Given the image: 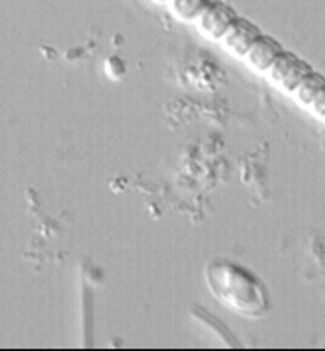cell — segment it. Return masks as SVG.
I'll return each mask as SVG.
<instances>
[{
    "mask_svg": "<svg viewBox=\"0 0 325 351\" xmlns=\"http://www.w3.org/2000/svg\"><path fill=\"white\" fill-rule=\"evenodd\" d=\"M324 86H325L324 75H320V73L311 71V73H308V75L304 77V81L298 84L296 90H294V95H296V99L300 104L310 106L311 100L317 97V93H320Z\"/></svg>",
    "mask_w": 325,
    "mask_h": 351,
    "instance_id": "cell-6",
    "label": "cell"
},
{
    "mask_svg": "<svg viewBox=\"0 0 325 351\" xmlns=\"http://www.w3.org/2000/svg\"><path fill=\"white\" fill-rule=\"evenodd\" d=\"M324 120H325V116H324Z\"/></svg>",
    "mask_w": 325,
    "mask_h": 351,
    "instance_id": "cell-11",
    "label": "cell"
},
{
    "mask_svg": "<svg viewBox=\"0 0 325 351\" xmlns=\"http://www.w3.org/2000/svg\"><path fill=\"white\" fill-rule=\"evenodd\" d=\"M310 110L315 116H320V118H324L325 116V86L317 93V97L310 102Z\"/></svg>",
    "mask_w": 325,
    "mask_h": 351,
    "instance_id": "cell-9",
    "label": "cell"
},
{
    "mask_svg": "<svg viewBox=\"0 0 325 351\" xmlns=\"http://www.w3.org/2000/svg\"><path fill=\"white\" fill-rule=\"evenodd\" d=\"M298 61V57L294 53H290V51H283L281 56L276 57L274 61H272V65L267 71V77H269L270 83H276V84H283V81L286 79V75L290 73V69L294 67V63Z\"/></svg>",
    "mask_w": 325,
    "mask_h": 351,
    "instance_id": "cell-7",
    "label": "cell"
},
{
    "mask_svg": "<svg viewBox=\"0 0 325 351\" xmlns=\"http://www.w3.org/2000/svg\"><path fill=\"white\" fill-rule=\"evenodd\" d=\"M261 36H263L261 29L257 28L253 22H249V20H245V18H237V20L233 22V26L227 29L226 36H224L220 42L224 43V47H226L229 53L243 57L249 49H251V45H253Z\"/></svg>",
    "mask_w": 325,
    "mask_h": 351,
    "instance_id": "cell-3",
    "label": "cell"
},
{
    "mask_svg": "<svg viewBox=\"0 0 325 351\" xmlns=\"http://www.w3.org/2000/svg\"><path fill=\"white\" fill-rule=\"evenodd\" d=\"M212 0H169L170 12L183 22H196Z\"/></svg>",
    "mask_w": 325,
    "mask_h": 351,
    "instance_id": "cell-5",
    "label": "cell"
},
{
    "mask_svg": "<svg viewBox=\"0 0 325 351\" xmlns=\"http://www.w3.org/2000/svg\"><path fill=\"white\" fill-rule=\"evenodd\" d=\"M153 2H157V4H163V2H169V0H153Z\"/></svg>",
    "mask_w": 325,
    "mask_h": 351,
    "instance_id": "cell-10",
    "label": "cell"
},
{
    "mask_svg": "<svg viewBox=\"0 0 325 351\" xmlns=\"http://www.w3.org/2000/svg\"><path fill=\"white\" fill-rule=\"evenodd\" d=\"M308 73H311V65L308 63V61H304V59H300V57H298V61L294 63V67H292L290 73L286 75V79H284L281 86H283L284 90H288V93H294L298 84L304 81V77H306Z\"/></svg>",
    "mask_w": 325,
    "mask_h": 351,
    "instance_id": "cell-8",
    "label": "cell"
},
{
    "mask_svg": "<svg viewBox=\"0 0 325 351\" xmlns=\"http://www.w3.org/2000/svg\"><path fill=\"white\" fill-rule=\"evenodd\" d=\"M237 18L239 16L229 4L222 2V0H212L210 6L204 10V14L196 20V26L202 36H206L210 40H222Z\"/></svg>",
    "mask_w": 325,
    "mask_h": 351,
    "instance_id": "cell-2",
    "label": "cell"
},
{
    "mask_svg": "<svg viewBox=\"0 0 325 351\" xmlns=\"http://www.w3.org/2000/svg\"><path fill=\"white\" fill-rule=\"evenodd\" d=\"M283 51V45L276 42V40H272L269 36H261V38L251 45V49L243 56V59H245V63H247L253 71L267 73L270 65H272V61L281 56Z\"/></svg>",
    "mask_w": 325,
    "mask_h": 351,
    "instance_id": "cell-4",
    "label": "cell"
},
{
    "mask_svg": "<svg viewBox=\"0 0 325 351\" xmlns=\"http://www.w3.org/2000/svg\"><path fill=\"white\" fill-rule=\"evenodd\" d=\"M212 295L227 308L245 316H263L270 308L265 282L251 269L229 259H213L204 271Z\"/></svg>",
    "mask_w": 325,
    "mask_h": 351,
    "instance_id": "cell-1",
    "label": "cell"
}]
</instances>
